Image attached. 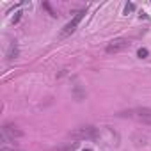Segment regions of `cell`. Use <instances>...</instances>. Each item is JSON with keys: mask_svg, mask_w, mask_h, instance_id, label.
I'll use <instances>...</instances> for the list:
<instances>
[{"mask_svg": "<svg viewBox=\"0 0 151 151\" xmlns=\"http://www.w3.org/2000/svg\"><path fill=\"white\" fill-rule=\"evenodd\" d=\"M20 16H22V13H16V16L13 18V23H18V20H20Z\"/></svg>", "mask_w": 151, "mask_h": 151, "instance_id": "ba28073f", "label": "cell"}, {"mask_svg": "<svg viewBox=\"0 0 151 151\" xmlns=\"http://www.w3.org/2000/svg\"><path fill=\"white\" fill-rule=\"evenodd\" d=\"M84 14H86V11H78L77 14H75V18L60 30V37H66V36H69V34H73L75 30H77V27H78V23L82 22V18H84Z\"/></svg>", "mask_w": 151, "mask_h": 151, "instance_id": "3957f363", "label": "cell"}, {"mask_svg": "<svg viewBox=\"0 0 151 151\" xmlns=\"http://www.w3.org/2000/svg\"><path fill=\"white\" fill-rule=\"evenodd\" d=\"M137 117H139L142 123L151 124V109H139V110H137Z\"/></svg>", "mask_w": 151, "mask_h": 151, "instance_id": "277c9868", "label": "cell"}, {"mask_svg": "<svg viewBox=\"0 0 151 151\" xmlns=\"http://www.w3.org/2000/svg\"><path fill=\"white\" fill-rule=\"evenodd\" d=\"M2 151H7V147H2ZM13 151H18V149H13Z\"/></svg>", "mask_w": 151, "mask_h": 151, "instance_id": "9c48e42d", "label": "cell"}, {"mask_svg": "<svg viewBox=\"0 0 151 151\" xmlns=\"http://www.w3.org/2000/svg\"><path fill=\"white\" fill-rule=\"evenodd\" d=\"M82 151H93V149H89V147H86V149H82Z\"/></svg>", "mask_w": 151, "mask_h": 151, "instance_id": "30bf717a", "label": "cell"}, {"mask_svg": "<svg viewBox=\"0 0 151 151\" xmlns=\"http://www.w3.org/2000/svg\"><path fill=\"white\" fill-rule=\"evenodd\" d=\"M73 137H77V139H98L100 132L94 126H82V128L73 132Z\"/></svg>", "mask_w": 151, "mask_h": 151, "instance_id": "7a4b0ae2", "label": "cell"}, {"mask_svg": "<svg viewBox=\"0 0 151 151\" xmlns=\"http://www.w3.org/2000/svg\"><path fill=\"white\" fill-rule=\"evenodd\" d=\"M132 45V41L130 39H124V37H117V39H112L109 45H107V53H117V52H121V50H124V48H128Z\"/></svg>", "mask_w": 151, "mask_h": 151, "instance_id": "6da1fadb", "label": "cell"}, {"mask_svg": "<svg viewBox=\"0 0 151 151\" xmlns=\"http://www.w3.org/2000/svg\"><path fill=\"white\" fill-rule=\"evenodd\" d=\"M6 57H7L9 60H13V59L18 57V46H16V43H11V45H9V50H7Z\"/></svg>", "mask_w": 151, "mask_h": 151, "instance_id": "5b68a950", "label": "cell"}, {"mask_svg": "<svg viewBox=\"0 0 151 151\" xmlns=\"http://www.w3.org/2000/svg\"><path fill=\"white\" fill-rule=\"evenodd\" d=\"M147 55H149L147 48H139V50H137V57H139V59H146Z\"/></svg>", "mask_w": 151, "mask_h": 151, "instance_id": "8992f818", "label": "cell"}, {"mask_svg": "<svg viewBox=\"0 0 151 151\" xmlns=\"http://www.w3.org/2000/svg\"><path fill=\"white\" fill-rule=\"evenodd\" d=\"M132 11H135V4H126V7H124V13L128 14V13H132Z\"/></svg>", "mask_w": 151, "mask_h": 151, "instance_id": "52a82bcc", "label": "cell"}]
</instances>
